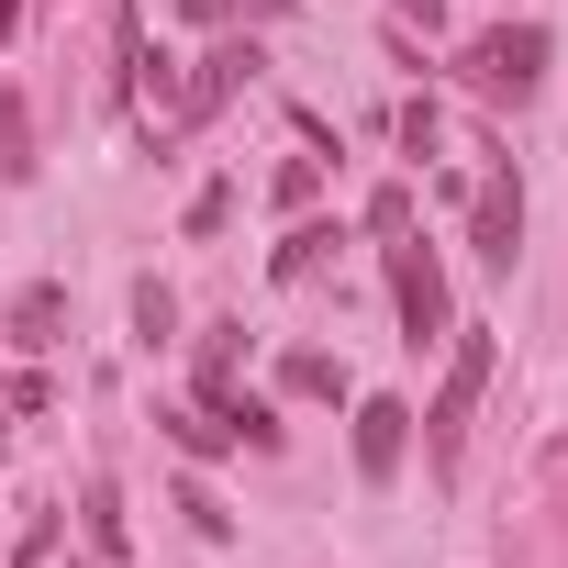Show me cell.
I'll return each mask as SVG.
<instances>
[{"instance_id": "obj_1", "label": "cell", "mask_w": 568, "mask_h": 568, "mask_svg": "<svg viewBox=\"0 0 568 568\" xmlns=\"http://www.w3.org/2000/svg\"><path fill=\"white\" fill-rule=\"evenodd\" d=\"M457 79H468L479 101H513V112H524V101L546 90V34H535V23H501V34H479V45L457 57Z\"/></svg>"}, {"instance_id": "obj_2", "label": "cell", "mask_w": 568, "mask_h": 568, "mask_svg": "<svg viewBox=\"0 0 568 568\" xmlns=\"http://www.w3.org/2000/svg\"><path fill=\"white\" fill-rule=\"evenodd\" d=\"M479 379H490V335H457V368H446V390H435V413H424V457H435V479H457V446H468Z\"/></svg>"}, {"instance_id": "obj_3", "label": "cell", "mask_w": 568, "mask_h": 568, "mask_svg": "<svg viewBox=\"0 0 568 568\" xmlns=\"http://www.w3.org/2000/svg\"><path fill=\"white\" fill-rule=\"evenodd\" d=\"M390 302H402V346H413V357L446 346V267L413 245V223L390 234Z\"/></svg>"}, {"instance_id": "obj_4", "label": "cell", "mask_w": 568, "mask_h": 568, "mask_svg": "<svg viewBox=\"0 0 568 568\" xmlns=\"http://www.w3.org/2000/svg\"><path fill=\"white\" fill-rule=\"evenodd\" d=\"M256 68H267V57H256V45H245V34H223V45H212V57H201V79H190V90H179V123H201V112H223V101H234V90H245V79H256Z\"/></svg>"}, {"instance_id": "obj_5", "label": "cell", "mask_w": 568, "mask_h": 568, "mask_svg": "<svg viewBox=\"0 0 568 568\" xmlns=\"http://www.w3.org/2000/svg\"><path fill=\"white\" fill-rule=\"evenodd\" d=\"M468 234H479V245H468L479 267H513V256H524V190H513V179H490V190H479V223H468Z\"/></svg>"}, {"instance_id": "obj_6", "label": "cell", "mask_w": 568, "mask_h": 568, "mask_svg": "<svg viewBox=\"0 0 568 568\" xmlns=\"http://www.w3.org/2000/svg\"><path fill=\"white\" fill-rule=\"evenodd\" d=\"M402 446H413V413H402V402H357V468H368V479H390V468H402Z\"/></svg>"}, {"instance_id": "obj_7", "label": "cell", "mask_w": 568, "mask_h": 568, "mask_svg": "<svg viewBox=\"0 0 568 568\" xmlns=\"http://www.w3.org/2000/svg\"><path fill=\"white\" fill-rule=\"evenodd\" d=\"M0 179H34V112L0 90Z\"/></svg>"}, {"instance_id": "obj_8", "label": "cell", "mask_w": 568, "mask_h": 568, "mask_svg": "<svg viewBox=\"0 0 568 568\" xmlns=\"http://www.w3.org/2000/svg\"><path fill=\"white\" fill-rule=\"evenodd\" d=\"M57 313H68V291H23V302H12V335H23V346H57Z\"/></svg>"}, {"instance_id": "obj_9", "label": "cell", "mask_w": 568, "mask_h": 568, "mask_svg": "<svg viewBox=\"0 0 568 568\" xmlns=\"http://www.w3.org/2000/svg\"><path fill=\"white\" fill-rule=\"evenodd\" d=\"M278 379H291L302 402H346V368H335V357H291V368H278Z\"/></svg>"}, {"instance_id": "obj_10", "label": "cell", "mask_w": 568, "mask_h": 568, "mask_svg": "<svg viewBox=\"0 0 568 568\" xmlns=\"http://www.w3.org/2000/svg\"><path fill=\"white\" fill-rule=\"evenodd\" d=\"M324 245H335L324 223H291V245H278V278H313V267H324Z\"/></svg>"}, {"instance_id": "obj_11", "label": "cell", "mask_w": 568, "mask_h": 568, "mask_svg": "<svg viewBox=\"0 0 568 568\" xmlns=\"http://www.w3.org/2000/svg\"><path fill=\"white\" fill-rule=\"evenodd\" d=\"M79 513H90V546H101V557H123V501H112V479H101Z\"/></svg>"}, {"instance_id": "obj_12", "label": "cell", "mask_w": 568, "mask_h": 568, "mask_svg": "<svg viewBox=\"0 0 568 568\" xmlns=\"http://www.w3.org/2000/svg\"><path fill=\"white\" fill-rule=\"evenodd\" d=\"M168 324H179V302H168L156 278H145V291H134V335H145V346H168Z\"/></svg>"}, {"instance_id": "obj_13", "label": "cell", "mask_w": 568, "mask_h": 568, "mask_svg": "<svg viewBox=\"0 0 568 568\" xmlns=\"http://www.w3.org/2000/svg\"><path fill=\"white\" fill-rule=\"evenodd\" d=\"M313 190H324V168H313V156L278 168V212H313Z\"/></svg>"}, {"instance_id": "obj_14", "label": "cell", "mask_w": 568, "mask_h": 568, "mask_svg": "<svg viewBox=\"0 0 568 568\" xmlns=\"http://www.w3.org/2000/svg\"><path fill=\"white\" fill-rule=\"evenodd\" d=\"M45 402H57L45 379H0V424H23V413H45Z\"/></svg>"}, {"instance_id": "obj_15", "label": "cell", "mask_w": 568, "mask_h": 568, "mask_svg": "<svg viewBox=\"0 0 568 568\" xmlns=\"http://www.w3.org/2000/svg\"><path fill=\"white\" fill-rule=\"evenodd\" d=\"M179 513H190V524H201V535H234V513H223V501H212V490H201V479H190V490H179Z\"/></svg>"}, {"instance_id": "obj_16", "label": "cell", "mask_w": 568, "mask_h": 568, "mask_svg": "<svg viewBox=\"0 0 568 568\" xmlns=\"http://www.w3.org/2000/svg\"><path fill=\"white\" fill-rule=\"evenodd\" d=\"M190 23H234V12H278V0H179Z\"/></svg>"}, {"instance_id": "obj_17", "label": "cell", "mask_w": 568, "mask_h": 568, "mask_svg": "<svg viewBox=\"0 0 568 568\" xmlns=\"http://www.w3.org/2000/svg\"><path fill=\"white\" fill-rule=\"evenodd\" d=\"M390 12H402V23H424V34H435V23H446V0H390Z\"/></svg>"}, {"instance_id": "obj_18", "label": "cell", "mask_w": 568, "mask_h": 568, "mask_svg": "<svg viewBox=\"0 0 568 568\" xmlns=\"http://www.w3.org/2000/svg\"><path fill=\"white\" fill-rule=\"evenodd\" d=\"M12 23H23V0H0V34H12Z\"/></svg>"}]
</instances>
